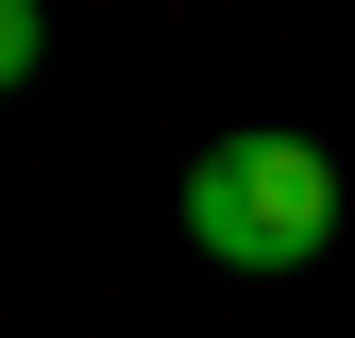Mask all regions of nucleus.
<instances>
[{
    "mask_svg": "<svg viewBox=\"0 0 355 338\" xmlns=\"http://www.w3.org/2000/svg\"><path fill=\"white\" fill-rule=\"evenodd\" d=\"M187 237L220 254V271H304V254L338 237V152L322 136H203Z\"/></svg>",
    "mask_w": 355,
    "mask_h": 338,
    "instance_id": "1",
    "label": "nucleus"
},
{
    "mask_svg": "<svg viewBox=\"0 0 355 338\" xmlns=\"http://www.w3.org/2000/svg\"><path fill=\"white\" fill-rule=\"evenodd\" d=\"M34 51H51V17H34V0H0V84H34Z\"/></svg>",
    "mask_w": 355,
    "mask_h": 338,
    "instance_id": "2",
    "label": "nucleus"
}]
</instances>
